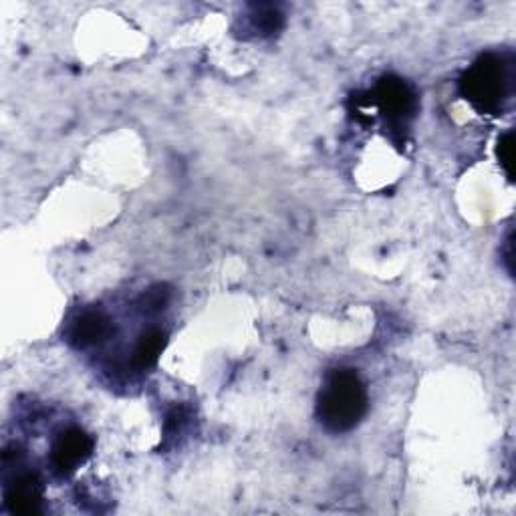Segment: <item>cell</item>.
I'll list each match as a JSON object with an SVG mask.
<instances>
[{"label":"cell","mask_w":516,"mask_h":516,"mask_svg":"<svg viewBox=\"0 0 516 516\" xmlns=\"http://www.w3.org/2000/svg\"><path fill=\"white\" fill-rule=\"evenodd\" d=\"M514 61L504 55H482L460 79L462 97L480 113L498 115L514 93Z\"/></svg>","instance_id":"2"},{"label":"cell","mask_w":516,"mask_h":516,"mask_svg":"<svg viewBox=\"0 0 516 516\" xmlns=\"http://www.w3.org/2000/svg\"><path fill=\"white\" fill-rule=\"evenodd\" d=\"M5 504L13 514H37L43 504V488L37 476H19L5 492Z\"/></svg>","instance_id":"5"},{"label":"cell","mask_w":516,"mask_h":516,"mask_svg":"<svg viewBox=\"0 0 516 516\" xmlns=\"http://www.w3.org/2000/svg\"><path fill=\"white\" fill-rule=\"evenodd\" d=\"M91 452L93 438L79 428H69L59 434L51 446V466L57 474L69 476L87 462Z\"/></svg>","instance_id":"4"},{"label":"cell","mask_w":516,"mask_h":516,"mask_svg":"<svg viewBox=\"0 0 516 516\" xmlns=\"http://www.w3.org/2000/svg\"><path fill=\"white\" fill-rule=\"evenodd\" d=\"M367 414V390L355 369H335L319 394L317 418L333 434L351 432Z\"/></svg>","instance_id":"1"},{"label":"cell","mask_w":516,"mask_h":516,"mask_svg":"<svg viewBox=\"0 0 516 516\" xmlns=\"http://www.w3.org/2000/svg\"><path fill=\"white\" fill-rule=\"evenodd\" d=\"M375 103L394 125H406L416 111V93L406 81L398 77H385L377 85Z\"/></svg>","instance_id":"3"},{"label":"cell","mask_w":516,"mask_h":516,"mask_svg":"<svg viewBox=\"0 0 516 516\" xmlns=\"http://www.w3.org/2000/svg\"><path fill=\"white\" fill-rule=\"evenodd\" d=\"M109 335V319L99 311H85L71 327V343L79 349L97 345Z\"/></svg>","instance_id":"6"},{"label":"cell","mask_w":516,"mask_h":516,"mask_svg":"<svg viewBox=\"0 0 516 516\" xmlns=\"http://www.w3.org/2000/svg\"><path fill=\"white\" fill-rule=\"evenodd\" d=\"M252 17H254V27L258 31H263L265 35L277 33L283 27V15L271 5L256 7V13Z\"/></svg>","instance_id":"8"},{"label":"cell","mask_w":516,"mask_h":516,"mask_svg":"<svg viewBox=\"0 0 516 516\" xmlns=\"http://www.w3.org/2000/svg\"><path fill=\"white\" fill-rule=\"evenodd\" d=\"M500 166L504 168L506 176L512 180L514 176V136L512 132H506L500 140H498V148H496Z\"/></svg>","instance_id":"9"},{"label":"cell","mask_w":516,"mask_h":516,"mask_svg":"<svg viewBox=\"0 0 516 516\" xmlns=\"http://www.w3.org/2000/svg\"><path fill=\"white\" fill-rule=\"evenodd\" d=\"M166 347V333L160 329H152L144 333L134 351V363L140 369H150L158 363L162 351Z\"/></svg>","instance_id":"7"}]
</instances>
